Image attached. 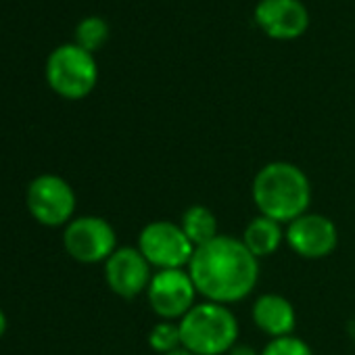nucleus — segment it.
I'll return each mask as SVG.
<instances>
[{
    "instance_id": "nucleus-1",
    "label": "nucleus",
    "mask_w": 355,
    "mask_h": 355,
    "mask_svg": "<svg viewBox=\"0 0 355 355\" xmlns=\"http://www.w3.org/2000/svg\"><path fill=\"white\" fill-rule=\"evenodd\" d=\"M187 270L203 301L228 307L247 299L259 280V259L230 234L197 247Z\"/></svg>"
},
{
    "instance_id": "nucleus-2",
    "label": "nucleus",
    "mask_w": 355,
    "mask_h": 355,
    "mask_svg": "<svg viewBox=\"0 0 355 355\" xmlns=\"http://www.w3.org/2000/svg\"><path fill=\"white\" fill-rule=\"evenodd\" d=\"M251 197L259 216L286 226L309 211L311 182L299 165L291 161H270L255 173Z\"/></svg>"
},
{
    "instance_id": "nucleus-3",
    "label": "nucleus",
    "mask_w": 355,
    "mask_h": 355,
    "mask_svg": "<svg viewBox=\"0 0 355 355\" xmlns=\"http://www.w3.org/2000/svg\"><path fill=\"white\" fill-rule=\"evenodd\" d=\"M182 347L195 355H226L239 343V320L228 305L203 301L182 320Z\"/></svg>"
},
{
    "instance_id": "nucleus-4",
    "label": "nucleus",
    "mask_w": 355,
    "mask_h": 355,
    "mask_svg": "<svg viewBox=\"0 0 355 355\" xmlns=\"http://www.w3.org/2000/svg\"><path fill=\"white\" fill-rule=\"evenodd\" d=\"M44 76L55 94L67 101H82L96 88L98 65L92 53L67 42L49 55Z\"/></svg>"
},
{
    "instance_id": "nucleus-5",
    "label": "nucleus",
    "mask_w": 355,
    "mask_h": 355,
    "mask_svg": "<svg viewBox=\"0 0 355 355\" xmlns=\"http://www.w3.org/2000/svg\"><path fill=\"white\" fill-rule=\"evenodd\" d=\"M138 251L157 270H187L195 245L189 241L180 224L169 220H153L138 234Z\"/></svg>"
},
{
    "instance_id": "nucleus-6",
    "label": "nucleus",
    "mask_w": 355,
    "mask_h": 355,
    "mask_svg": "<svg viewBox=\"0 0 355 355\" xmlns=\"http://www.w3.org/2000/svg\"><path fill=\"white\" fill-rule=\"evenodd\" d=\"M26 205L30 216L49 228L67 226L76 218V193L65 178L57 173H42L30 182L26 191Z\"/></svg>"
},
{
    "instance_id": "nucleus-7",
    "label": "nucleus",
    "mask_w": 355,
    "mask_h": 355,
    "mask_svg": "<svg viewBox=\"0 0 355 355\" xmlns=\"http://www.w3.org/2000/svg\"><path fill=\"white\" fill-rule=\"evenodd\" d=\"M63 247L80 263H105L117 249V234L105 218L80 216L65 226Z\"/></svg>"
},
{
    "instance_id": "nucleus-8",
    "label": "nucleus",
    "mask_w": 355,
    "mask_h": 355,
    "mask_svg": "<svg viewBox=\"0 0 355 355\" xmlns=\"http://www.w3.org/2000/svg\"><path fill=\"white\" fill-rule=\"evenodd\" d=\"M197 288L189 270H157L146 288V301L161 320L180 322L197 305Z\"/></svg>"
},
{
    "instance_id": "nucleus-9",
    "label": "nucleus",
    "mask_w": 355,
    "mask_h": 355,
    "mask_svg": "<svg viewBox=\"0 0 355 355\" xmlns=\"http://www.w3.org/2000/svg\"><path fill=\"white\" fill-rule=\"evenodd\" d=\"M284 241L291 251L303 259H324L336 251L338 230L328 216L307 211L286 224Z\"/></svg>"
},
{
    "instance_id": "nucleus-10",
    "label": "nucleus",
    "mask_w": 355,
    "mask_h": 355,
    "mask_svg": "<svg viewBox=\"0 0 355 355\" xmlns=\"http://www.w3.org/2000/svg\"><path fill=\"white\" fill-rule=\"evenodd\" d=\"M153 268L138 251V247H117L105 261L107 286L121 299H136L146 295L153 280Z\"/></svg>"
},
{
    "instance_id": "nucleus-11",
    "label": "nucleus",
    "mask_w": 355,
    "mask_h": 355,
    "mask_svg": "<svg viewBox=\"0 0 355 355\" xmlns=\"http://www.w3.org/2000/svg\"><path fill=\"white\" fill-rule=\"evenodd\" d=\"M257 28L272 40H297L309 28L303 0H259L253 11Z\"/></svg>"
},
{
    "instance_id": "nucleus-12",
    "label": "nucleus",
    "mask_w": 355,
    "mask_h": 355,
    "mask_svg": "<svg viewBox=\"0 0 355 355\" xmlns=\"http://www.w3.org/2000/svg\"><path fill=\"white\" fill-rule=\"evenodd\" d=\"M251 315H253L255 326L270 338L288 336L295 332V326H297V311L293 303L278 293L259 295L253 301Z\"/></svg>"
},
{
    "instance_id": "nucleus-13",
    "label": "nucleus",
    "mask_w": 355,
    "mask_h": 355,
    "mask_svg": "<svg viewBox=\"0 0 355 355\" xmlns=\"http://www.w3.org/2000/svg\"><path fill=\"white\" fill-rule=\"evenodd\" d=\"M284 224L276 222V220H270L266 216H255L243 230V245L257 257V259H263V257H270L274 255L282 243H284Z\"/></svg>"
},
{
    "instance_id": "nucleus-14",
    "label": "nucleus",
    "mask_w": 355,
    "mask_h": 355,
    "mask_svg": "<svg viewBox=\"0 0 355 355\" xmlns=\"http://www.w3.org/2000/svg\"><path fill=\"white\" fill-rule=\"evenodd\" d=\"M180 228L184 230V234L189 236V241L197 247H203L207 243H211L214 239L220 236V224H218V218L216 214L197 203V205H191L182 218H180Z\"/></svg>"
},
{
    "instance_id": "nucleus-15",
    "label": "nucleus",
    "mask_w": 355,
    "mask_h": 355,
    "mask_svg": "<svg viewBox=\"0 0 355 355\" xmlns=\"http://www.w3.org/2000/svg\"><path fill=\"white\" fill-rule=\"evenodd\" d=\"M109 24L103 19V17H96V15H90V17H84L78 26H76V34H73V42L78 46H82L84 51L88 53H96L101 51L107 40H109Z\"/></svg>"
},
{
    "instance_id": "nucleus-16",
    "label": "nucleus",
    "mask_w": 355,
    "mask_h": 355,
    "mask_svg": "<svg viewBox=\"0 0 355 355\" xmlns=\"http://www.w3.org/2000/svg\"><path fill=\"white\" fill-rule=\"evenodd\" d=\"M148 347L159 355H165V353L180 349L182 347L180 322H169V320L157 322L148 332Z\"/></svg>"
},
{
    "instance_id": "nucleus-17",
    "label": "nucleus",
    "mask_w": 355,
    "mask_h": 355,
    "mask_svg": "<svg viewBox=\"0 0 355 355\" xmlns=\"http://www.w3.org/2000/svg\"><path fill=\"white\" fill-rule=\"evenodd\" d=\"M259 355H313V351L303 338L288 334L280 338H270Z\"/></svg>"
},
{
    "instance_id": "nucleus-18",
    "label": "nucleus",
    "mask_w": 355,
    "mask_h": 355,
    "mask_svg": "<svg viewBox=\"0 0 355 355\" xmlns=\"http://www.w3.org/2000/svg\"><path fill=\"white\" fill-rule=\"evenodd\" d=\"M261 351H257L255 347H251V345H245V343H236L226 355H259Z\"/></svg>"
},
{
    "instance_id": "nucleus-19",
    "label": "nucleus",
    "mask_w": 355,
    "mask_h": 355,
    "mask_svg": "<svg viewBox=\"0 0 355 355\" xmlns=\"http://www.w3.org/2000/svg\"><path fill=\"white\" fill-rule=\"evenodd\" d=\"M7 328H9V320H7V313H5L3 309H0V338L5 336Z\"/></svg>"
},
{
    "instance_id": "nucleus-20",
    "label": "nucleus",
    "mask_w": 355,
    "mask_h": 355,
    "mask_svg": "<svg viewBox=\"0 0 355 355\" xmlns=\"http://www.w3.org/2000/svg\"><path fill=\"white\" fill-rule=\"evenodd\" d=\"M165 355H195V353H191L189 349L180 347V349H175V351H171V353H165Z\"/></svg>"
}]
</instances>
